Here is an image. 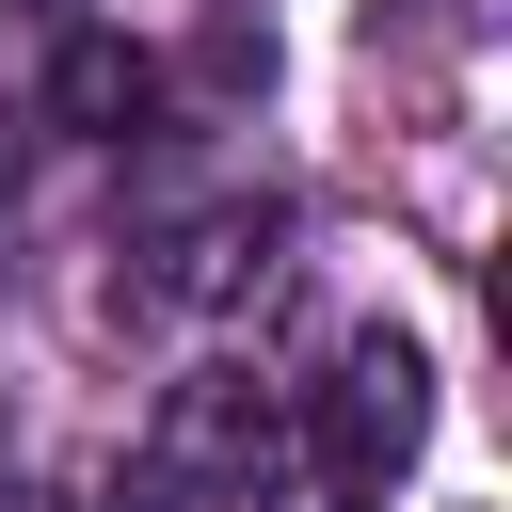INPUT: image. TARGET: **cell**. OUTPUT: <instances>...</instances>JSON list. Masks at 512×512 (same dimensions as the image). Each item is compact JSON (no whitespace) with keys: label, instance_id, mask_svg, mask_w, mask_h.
<instances>
[{"label":"cell","instance_id":"1","mask_svg":"<svg viewBox=\"0 0 512 512\" xmlns=\"http://www.w3.org/2000/svg\"><path fill=\"white\" fill-rule=\"evenodd\" d=\"M304 432H320V480H304V496H336V512H384V480L432 448V352H416V336H352Z\"/></svg>","mask_w":512,"mask_h":512},{"label":"cell","instance_id":"2","mask_svg":"<svg viewBox=\"0 0 512 512\" xmlns=\"http://www.w3.org/2000/svg\"><path fill=\"white\" fill-rule=\"evenodd\" d=\"M144 448L176 464V496H240L256 448H272V400H256V384H176V416H160Z\"/></svg>","mask_w":512,"mask_h":512},{"label":"cell","instance_id":"3","mask_svg":"<svg viewBox=\"0 0 512 512\" xmlns=\"http://www.w3.org/2000/svg\"><path fill=\"white\" fill-rule=\"evenodd\" d=\"M64 112H80V128H112V144H128V112H144V64H128V48H112V32H64Z\"/></svg>","mask_w":512,"mask_h":512},{"label":"cell","instance_id":"4","mask_svg":"<svg viewBox=\"0 0 512 512\" xmlns=\"http://www.w3.org/2000/svg\"><path fill=\"white\" fill-rule=\"evenodd\" d=\"M96 512H192V496H176V464H160V448H128V464L96 480Z\"/></svg>","mask_w":512,"mask_h":512},{"label":"cell","instance_id":"5","mask_svg":"<svg viewBox=\"0 0 512 512\" xmlns=\"http://www.w3.org/2000/svg\"><path fill=\"white\" fill-rule=\"evenodd\" d=\"M0 32H80V0H0Z\"/></svg>","mask_w":512,"mask_h":512},{"label":"cell","instance_id":"6","mask_svg":"<svg viewBox=\"0 0 512 512\" xmlns=\"http://www.w3.org/2000/svg\"><path fill=\"white\" fill-rule=\"evenodd\" d=\"M0 192H16V112H0Z\"/></svg>","mask_w":512,"mask_h":512},{"label":"cell","instance_id":"7","mask_svg":"<svg viewBox=\"0 0 512 512\" xmlns=\"http://www.w3.org/2000/svg\"><path fill=\"white\" fill-rule=\"evenodd\" d=\"M0 512H32V496H16V480H0Z\"/></svg>","mask_w":512,"mask_h":512}]
</instances>
